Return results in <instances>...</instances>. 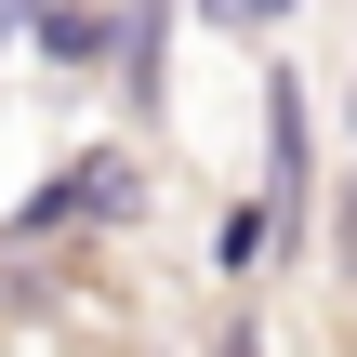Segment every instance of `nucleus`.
Listing matches in <instances>:
<instances>
[{"mask_svg": "<svg viewBox=\"0 0 357 357\" xmlns=\"http://www.w3.org/2000/svg\"><path fill=\"white\" fill-rule=\"evenodd\" d=\"M40 53H53V66H119V26H106L93 0H53V13H40Z\"/></svg>", "mask_w": 357, "mask_h": 357, "instance_id": "nucleus-3", "label": "nucleus"}, {"mask_svg": "<svg viewBox=\"0 0 357 357\" xmlns=\"http://www.w3.org/2000/svg\"><path fill=\"white\" fill-rule=\"evenodd\" d=\"M132 199H146V172H132L119 146H93V159H66V172H53V185H40V199L13 212V238H66V225H119Z\"/></svg>", "mask_w": 357, "mask_h": 357, "instance_id": "nucleus-1", "label": "nucleus"}, {"mask_svg": "<svg viewBox=\"0 0 357 357\" xmlns=\"http://www.w3.org/2000/svg\"><path fill=\"white\" fill-rule=\"evenodd\" d=\"M344 265H357V172H344Z\"/></svg>", "mask_w": 357, "mask_h": 357, "instance_id": "nucleus-5", "label": "nucleus"}, {"mask_svg": "<svg viewBox=\"0 0 357 357\" xmlns=\"http://www.w3.org/2000/svg\"><path fill=\"white\" fill-rule=\"evenodd\" d=\"M225 357H265V331H225Z\"/></svg>", "mask_w": 357, "mask_h": 357, "instance_id": "nucleus-7", "label": "nucleus"}, {"mask_svg": "<svg viewBox=\"0 0 357 357\" xmlns=\"http://www.w3.org/2000/svg\"><path fill=\"white\" fill-rule=\"evenodd\" d=\"M305 172H318V132H305V79L291 66H265V185H278V212L305 225Z\"/></svg>", "mask_w": 357, "mask_h": 357, "instance_id": "nucleus-2", "label": "nucleus"}, {"mask_svg": "<svg viewBox=\"0 0 357 357\" xmlns=\"http://www.w3.org/2000/svg\"><path fill=\"white\" fill-rule=\"evenodd\" d=\"M199 13H212V26H278L291 0H199Z\"/></svg>", "mask_w": 357, "mask_h": 357, "instance_id": "nucleus-4", "label": "nucleus"}, {"mask_svg": "<svg viewBox=\"0 0 357 357\" xmlns=\"http://www.w3.org/2000/svg\"><path fill=\"white\" fill-rule=\"evenodd\" d=\"M0 305H26V278H13V252H0Z\"/></svg>", "mask_w": 357, "mask_h": 357, "instance_id": "nucleus-6", "label": "nucleus"}]
</instances>
